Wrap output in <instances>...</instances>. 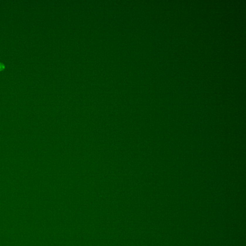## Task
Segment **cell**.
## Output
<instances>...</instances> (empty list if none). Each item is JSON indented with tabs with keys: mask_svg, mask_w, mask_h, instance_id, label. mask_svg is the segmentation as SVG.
Wrapping results in <instances>:
<instances>
[{
	"mask_svg": "<svg viewBox=\"0 0 246 246\" xmlns=\"http://www.w3.org/2000/svg\"><path fill=\"white\" fill-rule=\"evenodd\" d=\"M5 69V65L3 63H0V71L4 70Z\"/></svg>",
	"mask_w": 246,
	"mask_h": 246,
	"instance_id": "obj_1",
	"label": "cell"
}]
</instances>
